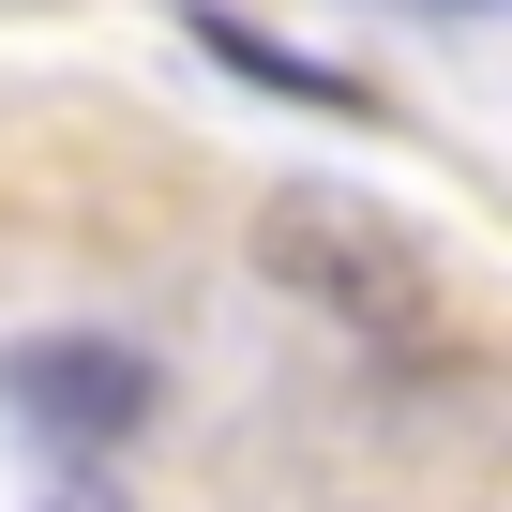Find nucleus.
<instances>
[{
  "label": "nucleus",
  "instance_id": "nucleus-1",
  "mask_svg": "<svg viewBox=\"0 0 512 512\" xmlns=\"http://www.w3.org/2000/svg\"><path fill=\"white\" fill-rule=\"evenodd\" d=\"M256 272L302 287V302H332L347 332H437V256H422L392 211L332 196V181H302V196L256 211Z\"/></svg>",
  "mask_w": 512,
  "mask_h": 512
},
{
  "label": "nucleus",
  "instance_id": "nucleus-4",
  "mask_svg": "<svg viewBox=\"0 0 512 512\" xmlns=\"http://www.w3.org/2000/svg\"><path fill=\"white\" fill-rule=\"evenodd\" d=\"M452 16H482V0H452Z\"/></svg>",
  "mask_w": 512,
  "mask_h": 512
},
{
  "label": "nucleus",
  "instance_id": "nucleus-2",
  "mask_svg": "<svg viewBox=\"0 0 512 512\" xmlns=\"http://www.w3.org/2000/svg\"><path fill=\"white\" fill-rule=\"evenodd\" d=\"M0 392H16L61 452H121L136 422H151V362L136 347H106V332H61V347H16L0 362Z\"/></svg>",
  "mask_w": 512,
  "mask_h": 512
},
{
  "label": "nucleus",
  "instance_id": "nucleus-3",
  "mask_svg": "<svg viewBox=\"0 0 512 512\" xmlns=\"http://www.w3.org/2000/svg\"><path fill=\"white\" fill-rule=\"evenodd\" d=\"M196 46H211L241 91H272V106H332V121H377V106H392V91H362V76H332V61L272 46V31H241V16H196Z\"/></svg>",
  "mask_w": 512,
  "mask_h": 512
}]
</instances>
